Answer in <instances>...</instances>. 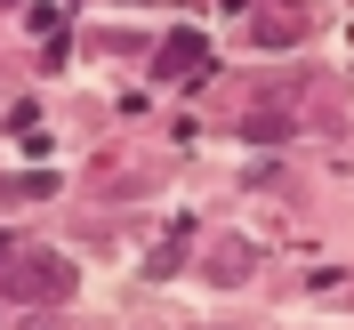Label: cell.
Wrapping results in <instances>:
<instances>
[{
  "mask_svg": "<svg viewBox=\"0 0 354 330\" xmlns=\"http://www.w3.org/2000/svg\"><path fill=\"white\" fill-rule=\"evenodd\" d=\"M0 258H8V242H0Z\"/></svg>",
  "mask_w": 354,
  "mask_h": 330,
  "instance_id": "cell-4",
  "label": "cell"
},
{
  "mask_svg": "<svg viewBox=\"0 0 354 330\" xmlns=\"http://www.w3.org/2000/svg\"><path fill=\"white\" fill-rule=\"evenodd\" d=\"M250 274V250L242 242H218V282H242Z\"/></svg>",
  "mask_w": 354,
  "mask_h": 330,
  "instance_id": "cell-3",
  "label": "cell"
},
{
  "mask_svg": "<svg viewBox=\"0 0 354 330\" xmlns=\"http://www.w3.org/2000/svg\"><path fill=\"white\" fill-rule=\"evenodd\" d=\"M194 65H209V41H201L194 24H177L169 41L153 48V73H161V81H185V73H194Z\"/></svg>",
  "mask_w": 354,
  "mask_h": 330,
  "instance_id": "cell-2",
  "label": "cell"
},
{
  "mask_svg": "<svg viewBox=\"0 0 354 330\" xmlns=\"http://www.w3.org/2000/svg\"><path fill=\"white\" fill-rule=\"evenodd\" d=\"M73 290V266L65 258H24L8 266V298H65Z\"/></svg>",
  "mask_w": 354,
  "mask_h": 330,
  "instance_id": "cell-1",
  "label": "cell"
}]
</instances>
